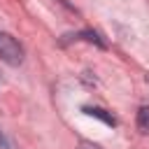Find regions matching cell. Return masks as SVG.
Segmentation results:
<instances>
[{"instance_id":"cell-3","label":"cell","mask_w":149,"mask_h":149,"mask_svg":"<svg viewBox=\"0 0 149 149\" xmlns=\"http://www.w3.org/2000/svg\"><path fill=\"white\" fill-rule=\"evenodd\" d=\"M135 126L142 135H149V105H142L137 109V119H135Z\"/></svg>"},{"instance_id":"cell-7","label":"cell","mask_w":149,"mask_h":149,"mask_svg":"<svg viewBox=\"0 0 149 149\" xmlns=\"http://www.w3.org/2000/svg\"><path fill=\"white\" fill-rule=\"evenodd\" d=\"M147 81H149V74H147Z\"/></svg>"},{"instance_id":"cell-4","label":"cell","mask_w":149,"mask_h":149,"mask_svg":"<svg viewBox=\"0 0 149 149\" xmlns=\"http://www.w3.org/2000/svg\"><path fill=\"white\" fill-rule=\"evenodd\" d=\"M74 40H84V42H91V44H95V47H100V49H105L107 44H105V40L95 33V30H81V33H77V35H72Z\"/></svg>"},{"instance_id":"cell-6","label":"cell","mask_w":149,"mask_h":149,"mask_svg":"<svg viewBox=\"0 0 149 149\" xmlns=\"http://www.w3.org/2000/svg\"><path fill=\"white\" fill-rule=\"evenodd\" d=\"M79 149H100V147L93 144V142H86V140H84V142H79Z\"/></svg>"},{"instance_id":"cell-1","label":"cell","mask_w":149,"mask_h":149,"mask_svg":"<svg viewBox=\"0 0 149 149\" xmlns=\"http://www.w3.org/2000/svg\"><path fill=\"white\" fill-rule=\"evenodd\" d=\"M0 58L9 65H19L23 61V47L9 33H0Z\"/></svg>"},{"instance_id":"cell-5","label":"cell","mask_w":149,"mask_h":149,"mask_svg":"<svg viewBox=\"0 0 149 149\" xmlns=\"http://www.w3.org/2000/svg\"><path fill=\"white\" fill-rule=\"evenodd\" d=\"M0 149H14V144H12V140L0 130Z\"/></svg>"},{"instance_id":"cell-2","label":"cell","mask_w":149,"mask_h":149,"mask_svg":"<svg viewBox=\"0 0 149 149\" xmlns=\"http://www.w3.org/2000/svg\"><path fill=\"white\" fill-rule=\"evenodd\" d=\"M81 112L86 114V116H93V119H100L102 123H107V126H116V119H114V114L112 112H107V109H102V107H93V105H84L81 107Z\"/></svg>"}]
</instances>
